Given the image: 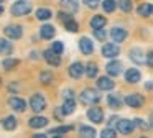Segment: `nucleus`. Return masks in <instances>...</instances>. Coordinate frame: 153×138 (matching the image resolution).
<instances>
[{
    "label": "nucleus",
    "instance_id": "f257e3e1",
    "mask_svg": "<svg viewBox=\"0 0 153 138\" xmlns=\"http://www.w3.org/2000/svg\"><path fill=\"white\" fill-rule=\"evenodd\" d=\"M13 16H25L31 12V3L28 0H17L10 8Z\"/></svg>",
    "mask_w": 153,
    "mask_h": 138
},
{
    "label": "nucleus",
    "instance_id": "f03ea898",
    "mask_svg": "<svg viewBox=\"0 0 153 138\" xmlns=\"http://www.w3.org/2000/svg\"><path fill=\"white\" fill-rule=\"evenodd\" d=\"M79 100L82 102V104L86 105H91V104H97V102L100 100V94L99 91H96V89H84L82 92L79 94Z\"/></svg>",
    "mask_w": 153,
    "mask_h": 138
},
{
    "label": "nucleus",
    "instance_id": "7ed1b4c3",
    "mask_svg": "<svg viewBox=\"0 0 153 138\" xmlns=\"http://www.w3.org/2000/svg\"><path fill=\"white\" fill-rule=\"evenodd\" d=\"M30 107L35 114H40V112H43L45 107H46V100H45V97L41 94H35V95H31V99H30Z\"/></svg>",
    "mask_w": 153,
    "mask_h": 138
},
{
    "label": "nucleus",
    "instance_id": "20e7f679",
    "mask_svg": "<svg viewBox=\"0 0 153 138\" xmlns=\"http://www.w3.org/2000/svg\"><path fill=\"white\" fill-rule=\"evenodd\" d=\"M109 36L114 39V43H123L128 38V31H127L125 28H122V26H114V28L110 30Z\"/></svg>",
    "mask_w": 153,
    "mask_h": 138
},
{
    "label": "nucleus",
    "instance_id": "39448f33",
    "mask_svg": "<svg viewBox=\"0 0 153 138\" xmlns=\"http://www.w3.org/2000/svg\"><path fill=\"white\" fill-rule=\"evenodd\" d=\"M4 35L8 39H20L22 35H23V28L20 25H8V26H5Z\"/></svg>",
    "mask_w": 153,
    "mask_h": 138
},
{
    "label": "nucleus",
    "instance_id": "423d86ee",
    "mask_svg": "<svg viewBox=\"0 0 153 138\" xmlns=\"http://www.w3.org/2000/svg\"><path fill=\"white\" fill-rule=\"evenodd\" d=\"M123 102L132 108H140V107H143V104H145V99H143V95H140V94H128L125 99H123Z\"/></svg>",
    "mask_w": 153,
    "mask_h": 138
},
{
    "label": "nucleus",
    "instance_id": "0eeeda50",
    "mask_svg": "<svg viewBox=\"0 0 153 138\" xmlns=\"http://www.w3.org/2000/svg\"><path fill=\"white\" fill-rule=\"evenodd\" d=\"M100 53H102L104 58H115V56H119L120 48L117 43H105L100 49Z\"/></svg>",
    "mask_w": 153,
    "mask_h": 138
},
{
    "label": "nucleus",
    "instance_id": "6e6552de",
    "mask_svg": "<svg viewBox=\"0 0 153 138\" xmlns=\"http://www.w3.org/2000/svg\"><path fill=\"white\" fill-rule=\"evenodd\" d=\"M117 131L122 135H130L133 130H135V123H133L132 120H127V118H122V120H119V123H117Z\"/></svg>",
    "mask_w": 153,
    "mask_h": 138
},
{
    "label": "nucleus",
    "instance_id": "1a4fd4ad",
    "mask_svg": "<svg viewBox=\"0 0 153 138\" xmlns=\"http://www.w3.org/2000/svg\"><path fill=\"white\" fill-rule=\"evenodd\" d=\"M128 58L132 59L135 64H146V56L142 51V48H132L128 53Z\"/></svg>",
    "mask_w": 153,
    "mask_h": 138
},
{
    "label": "nucleus",
    "instance_id": "9d476101",
    "mask_svg": "<svg viewBox=\"0 0 153 138\" xmlns=\"http://www.w3.org/2000/svg\"><path fill=\"white\" fill-rule=\"evenodd\" d=\"M105 71L109 76H112V77H115V76H120L123 71V64L120 61H109L105 66Z\"/></svg>",
    "mask_w": 153,
    "mask_h": 138
},
{
    "label": "nucleus",
    "instance_id": "9b49d317",
    "mask_svg": "<svg viewBox=\"0 0 153 138\" xmlns=\"http://www.w3.org/2000/svg\"><path fill=\"white\" fill-rule=\"evenodd\" d=\"M87 118H89L92 123H100V122L104 120V112H102V108H99V107H91L89 110H87Z\"/></svg>",
    "mask_w": 153,
    "mask_h": 138
},
{
    "label": "nucleus",
    "instance_id": "f8f14e48",
    "mask_svg": "<svg viewBox=\"0 0 153 138\" xmlns=\"http://www.w3.org/2000/svg\"><path fill=\"white\" fill-rule=\"evenodd\" d=\"M79 49H81V53H82V54H86V56L92 54V53H94V43H92V39L82 36V38L79 39Z\"/></svg>",
    "mask_w": 153,
    "mask_h": 138
},
{
    "label": "nucleus",
    "instance_id": "ddd939ff",
    "mask_svg": "<svg viewBox=\"0 0 153 138\" xmlns=\"http://www.w3.org/2000/svg\"><path fill=\"white\" fill-rule=\"evenodd\" d=\"M123 77H125V81L128 82V84H137V82L142 79V72H140L138 69H135V68H130V69L125 71Z\"/></svg>",
    "mask_w": 153,
    "mask_h": 138
},
{
    "label": "nucleus",
    "instance_id": "4468645a",
    "mask_svg": "<svg viewBox=\"0 0 153 138\" xmlns=\"http://www.w3.org/2000/svg\"><path fill=\"white\" fill-rule=\"evenodd\" d=\"M61 7L68 13H77L79 12V0H61Z\"/></svg>",
    "mask_w": 153,
    "mask_h": 138
},
{
    "label": "nucleus",
    "instance_id": "2eb2a0df",
    "mask_svg": "<svg viewBox=\"0 0 153 138\" xmlns=\"http://www.w3.org/2000/svg\"><path fill=\"white\" fill-rule=\"evenodd\" d=\"M45 59H46V62L48 64H51V66H59L61 64V58H59V54H58V53H54L53 49H46V51H45Z\"/></svg>",
    "mask_w": 153,
    "mask_h": 138
},
{
    "label": "nucleus",
    "instance_id": "dca6fc26",
    "mask_svg": "<svg viewBox=\"0 0 153 138\" xmlns=\"http://www.w3.org/2000/svg\"><path fill=\"white\" fill-rule=\"evenodd\" d=\"M97 87H99V91H112L115 87V84L109 76H104V77L97 79Z\"/></svg>",
    "mask_w": 153,
    "mask_h": 138
},
{
    "label": "nucleus",
    "instance_id": "f3484780",
    "mask_svg": "<svg viewBox=\"0 0 153 138\" xmlns=\"http://www.w3.org/2000/svg\"><path fill=\"white\" fill-rule=\"evenodd\" d=\"M137 13H138L140 16H143V18H148V16L153 15V3H140L138 7H137Z\"/></svg>",
    "mask_w": 153,
    "mask_h": 138
},
{
    "label": "nucleus",
    "instance_id": "a211bd4d",
    "mask_svg": "<svg viewBox=\"0 0 153 138\" xmlns=\"http://www.w3.org/2000/svg\"><path fill=\"white\" fill-rule=\"evenodd\" d=\"M77 133H79V138H96V128L89 125H81L77 128Z\"/></svg>",
    "mask_w": 153,
    "mask_h": 138
},
{
    "label": "nucleus",
    "instance_id": "6ab92c4d",
    "mask_svg": "<svg viewBox=\"0 0 153 138\" xmlns=\"http://www.w3.org/2000/svg\"><path fill=\"white\" fill-rule=\"evenodd\" d=\"M84 72H86V69H84V66L81 64V62H73V64L69 66V76L73 79H79Z\"/></svg>",
    "mask_w": 153,
    "mask_h": 138
},
{
    "label": "nucleus",
    "instance_id": "aec40b11",
    "mask_svg": "<svg viewBox=\"0 0 153 138\" xmlns=\"http://www.w3.org/2000/svg\"><path fill=\"white\" fill-rule=\"evenodd\" d=\"M8 105H10L15 112H25V108H27V102L20 97H12L10 100H8Z\"/></svg>",
    "mask_w": 153,
    "mask_h": 138
},
{
    "label": "nucleus",
    "instance_id": "412c9836",
    "mask_svg": "<svg viewBox=\"0 0 153 138\" xmlns=\"http://www.w3.org/2000/svg\"><path fill=\"white\" fill-rule=\"evenodd\" d=\"M28 125H30V128H43L48 125V118L36 115V117H31L30 120H28Z\"/></svg>",
    "mask_w": 153,
    "mask_h": 138
},
{
    "label": "nucleus",
    "instance_id": "4be33fe9",
    "mask_svg": "<svg viewBox=\"0 0 153 138\" xmlns=\"http://www.w3.org/2000/svg\"><path fill=\"white\" fill-rule=\"evenodd\" d=\"M105 23H107L105 16H102V15H94L92 18H91L89 25H91V28H92V30H99V28H104V26H105Z\"/></svg>",
    "mask_w": 153,
    "mask_h": 138
},
{
    "label": "nucleus",
    "instance_id": "5701e85b",
    "mask_svg": "<svg viewBox=\"0 0 153 138\" xmlns=\"http://www.w3.org/2000/svg\"><path fill=\"white\" fill-rule=\"evenodd\" d=\"M61 110H63V115H71L76 110V100L74 99H64V104L61 107Z\"/></svg>",
    "mask_w": 153,
    "mask_h": 138
},
{
    "label": "nucleus",
    "instance_id": "b1692460",
    "mask_svg": "<svg viewBox=\"0 0 153 138\" xmlns=\"http://www.w3.org/2000/svg\"><path fill=\"white\" fill-rule=\"evenodd\" d=\"M17 125H18V122H17V118H15L13 115H10V117H5L4 120H2V127H4L7 131L15 130V128H17Z\"/></svg>",
    "mask_w": 153,
    "mask_h": 138
},
{
    "label": "nucleus",
    "instance_id": "393cba45",
    "mask_svg": "<svg viewBox=\"0 0 153 138\" xmlns=\"http://www.w3.org/2000/svg\"><path fill=\"white\" fill-rule=\"evenodd\" d=\"M54 33H56V30H54L53 25H43L40 30V35L43 39H51L54 36Z\"/></svg>",
    "mask_w": 153,
    "mask_h": 138
},
{
    "label": "nucleus",
    "instance_id": "a878e982",
    "mask_svg": "<svg viewBox=\"0 0 153 138\" xmlns=\"http://www.w3.org/2000/svg\"><path fill=\"white\" fill-rule=\"evenodd\" d=\"M122 99L117 97V95H109L107 97V105H109L110 108H114V110H119L120 107H122Z\"/></svg>",
    "mask_w": 153,
    "mask_h": 138
},
{
    "label": "nucleus",
    "instance_id": "bb28decb",
    "mask_svg": "<svg viewBox=\"0 0 153 138\" xmlns=\"http://www.w3.org/2000/svg\"><path fill=\"white\" fill-rule=\"evenodd\" d=\"M12 51H13V46H12V43L8 41V39L0 38V54H10Z\"/></svg>",
    "mask_w": 153,
    "mask_h": 138
},
{
    "label": "nucleus",
    "instance_id": "cd10ccee",
    "mask_svg": "<svg viewBox=\"0 0 153 138\" xmlns=\"http://www.w3.org/2000/svg\"><path fill=\"white\" fill-rule=\"evenodd\" d=\"M117 8V2L115 0H104L102 2V10L105 13H112Z\"/></svg>",
    "mask_w": 153,
    "mask_h": 138
},
{
    "label": "nucleus",
    "instance_id": "c85d7f7f",
    "mask_svg": "<svg viewBox=\"0 0 153 138\" xmlns=\"http://www.w3.org/2000/svg\"><path fill=\"white\" fill-rule=\"evenodd\" d=\"M63 25H64V28L68 30V31H73V33H76L77 30H79V25H77V22L74 18H71V20H66V22H63Z\"/></svg>",
    "mask_w": 153,
    "mask_h": 138
},
{
    "label": "nucleus",
    "instance_id": "c756f323",
    "mask_svg": "<svg viewBox=\"0 0 153 138\" xmlns=\"http://www.w3.org/2000/svg\"><path fill=\"white\" fill-rule=\"evenodd\" d=\"M36 18L40 22H45V20H50L51 18V12L48 8H38L36 10Z\"/></svg>",
    "mask_w": 153,
    "mask_h": 138
},
{
    "label": "nucleus",
    "instance_id": "7c9ffc66",
    "mask_svg": "<svg viewBox=\"0 0 153 138\" xmlns=\"http://www.w3.org/2000/svg\"><path fill=\"white\" fill-rule=\"evenodd\" d=\"M119 8L122 10L123 13H130L133 8L132 5V0H119Z\"/></svg>",
    "mask_w": 153,
    "mask_h": 138
},
{
    "label": "nucleus",
    "instance_id": "2f4dec72",
    "mask_svg": "<svg viewBox=\"0 0 153 138\" xmlns=\"http://www.w3.org/2000/svg\"><path fill=\"white\" fill-rule=\"evenodd\" d=\"M97 71H99V68H97V64H94V62H89V64L86 66V74L87 77H96L97 76Z\"/></svg>",
    "mask_w": 153,
    "mask_h": 138
},
{
    "label": "nucleus",
    "instance_id": "473e14b6",
    "mask_svg": "<svg viewBox=\"0 0 153 138\" xmlns=\"http://www.w3.org/2000/svg\"><path fill=\"white\" fill-rule=\"evenodd\" d=\"M18 64V59H12V58H7L5 61H2V66H4V69L5 71H10V69H13L15 66Z\"/></svg>",
    "mask_w": 153,
    "mask_h": 138
},
{
    "label": "nucleus",
    "instance_id": "72a5a7b5",
    "mask_svg": "<svg viewBox=\"0 0 153 138\" xmlns=\"http://www.w3.org/2000/svg\"><path fill=\"white\" fill-rule=\"evenodd\" d=\"M51 81H53V74H51L50 71H43L40 74V82L41 84H50Z\"/></svg>",
    "mask_w": 153,
    "mask_h": 138
},
{
    "label": "nucleus",
    "instance_id": "f704fd0d",
    "mask_svg": "<svg viewBox=\"0 0 153 138\" xmlns=\"http://www.w3.org/2000/svg\"><path fill=\"white\" fill-rule=\"evenodd\" d=\"M100 138H117V133L114 128H105V130H102V133H100Z\"/></svg>",
    "mask_w": 153,
    "mask_h": 138
},
{
    "label": "nucleus",
    "instance_id": "c9c22d12",
    "mask_svg": "<svg viewBox=\"0 0 153 138\" xmlns=\"http://www.w3.org/2000/svg\"><path fill=\"white\" fill-rule=\"evenodd\" d=\"M94 36H96V39H99V41H104V39L107 38V31L104 28L94 30Z\"/></svg>",
    "mask_w": 153,
    "mask_h": 138
},
{
    "label": "nucleus",
    "instance_id": "e433bc0d",
    "mask_svg": "<svg viewBox=\"0 0 153 138\" xmlns=\"http://www.w3.org/2000/svg\"><path fill=\"white\" fill-rule=\"evenodd\" d=\"M51 49H53L54 53H58V54H61V53L64 51V45L61 41H54L53 45H51Z\"/></svg>",
    "mask_w": 153,
    "mask_h": 138
},
{
    "label": "nucleus",
    "instance_id": "4c0bfd02",
    "mask_svg": "<svg viewBox=\"0 0 153 138\" xmlns=\"http://www.w3.org/2000/svg\"><path fill=\"white\" fill-rule=\"evenodd\" d=\"M71 125H66V127H59V128H53L51 130V133L53 135H59V133H66V131H71Z\"/></svg>",
    "mask_w": 153,
    "mask_h": 138
},
{
    "label": "nucleus",
    "instance_id": "58836bf2",
    "mask_svg": "<svg viewBox=\"0 0 153 138\" xmlns=\"http://www.w3.org/2000/svg\"><path fill=\"white\" fill-rule=\"evenodd\" d=\"M133 123H135V127L142 128V130H146V128H148V123H146V122H143L142 118H135V120H133Z\"/></svg>",
    "mask_w": 153,
    "mask_h": 138
},
{
    "label": "nucleus",
    "instance_id": "ea45409f",
    "mask_svg": "<svg viewBox=\"0 0 153 138\" xmlns=\"http://www.w3.org/2000/svg\"><path fill=\"white\" fill-rule=\"evenodd\" d=\"M82 2H84V5H87L89 8H96L100 3V0H82Z\"/></svg>",
    "mask_w": 153,
    "mask_h": 138
},
{
    "label": "nucleus",
    "instance_id": "a19ab883",
    "mask_svg": "<svg viewBox=\"0 0 153 138\" xmlns=\"http://www.w3.org/2000/svg\"><path fill=\"white\" fill-rule=\"evenodd\" d=\"M146 64H148L150 68H153V49L146 53Z\"/></svg>",
    "mask_w": 153,
    "mask_h": 138
},
{
    "label": "nucleus",
    "instance_id": "79ce46f5",
    "mask_svg": "<svg viewBox=\"0 0 153 138\" xmlns=\"http://www.w3.org/2000/svg\"><path fill=\"white\" fill-rule=\"evenodd\" d=\"M63 95H64V99H74L73 97V91H71V89H66V91L63 92Z\"/></svg>",
    "mask_w": 153,
    "mask_h": 138
},
{
    "label": "nucleus",
    "instance_id": "37998d69",
    "mask_svg": "<svg viewBox=\"0 0 153 138\" xmlns=\"http://www.w3.org/2000/svg\"><path fill=\"white\" fill-rule=\"evenodd\" d=\"M8 91H10V92H17L18 91V84H10V85H8Z\"/></svg>",
    "mask_w": 153,
    "mask_h": 138
},
{
    "label": "nucleus",
    "instance_id": "c03bdc74",
    "mask_svg": "<svg viewBox=\"0 0 153 138\" xmlns=\"http://www.w3.org/2000/svg\"><path fill=\"white\" fill-rule=\"evenodd\" d=\"M31 138H46V135H43V133H38V135H33Z\"/></svg>",
    "mask_w": 153,
    "mask_h": 138
},
{
    "label": "nucleus",
    "instance_id": "a18cd8bd",
    "mask_svg": "<svg viewBox=\"0 0 153 138\" xmlns=\"http://www.w3.org/2000/svg\"><path fill=\"white\" fill-rule=\"evenodd\" d=\"M145 89H148V91H150V89H153V84H152V82H146V84H145Z\"/></svg>",
    "mask_w": 153,
    "mask_h": 138
},
{
    "label": "nucleus",
    "instance_id": "49530a36",
    "mask_svg": "<svg viewBox=\"0 0 153 138\" xmlns=\"http://www.w3.org/2000/svg\"><path fill=\"white\" fill-rule=\"evenodd\" d=\"M150 125H152V127H153V114L150 115Z\"/></svg>",
    "mask_w": 153,
    "mask_h": 138
},
{
    "label": "nucleus",
    "instance_id": "de8ad7c7",
    "mask_svg": "<svg viewBox=\"0 0 153 138\" xmlns=\"http://www.w3.org/2000/svg\"><path fill=\"white\" fill-rule=\"evenodd\" d=\"M4 13V7H2V3H0V15Z\"/></svg>",
    "mask_w": 153,
    "mask_h": 138
},
{
    "label": "nucleus",
    "instance_id": "09e8293b",
    "mask_svg": "<svg viewBox=\"0 0 153 138\" xmlns=\"http://www.w3.org/2000/svg\"><path fill=\"white\" fill-rule=\"evenodd\" d=\"M53 138H61V137H58V135H54V137Z\"/></svg>",
    "mask_w": 153,
    "mask_h": 138
},
{
    "label": "nucleus",
    "instance_id": "8fccbe9b",
    "mask_svg": "<svg viewBox=\"0 0 153 138\" xmlns=\"http://www.w3.org/2000/svg\"><path fill=\"white\" fill-rule=\"evenodd\" d=\"M4 2H5V0H0V3H4Z\"/></svg>",
    "mask_w": 153,
    "mask_h": 138
},
{
    "label": "nucleus",
    "instance_id": "3c124183",
    "mask_svg": "<svg viewBox=\"0 0 153 138\" xmlns=\"http://www.w3.org/2000/svg\"><path fill=\"white\" fill-rule=\"evenodd\" d=\"M140 138H148V137H140Z\"/></svg>",
    "mask_w": 153,
    "mask_h": 138
},
{
    "label": "nucleus",
    "instance_id": "603ef678",
    "mask_svg": "<svg viewBox=\"0 0 153 138\" xmlns=\"http://www.w3.org/2000/svg\"><path fill=\"white\" fill-rule=\"evenodd\" d=\"M0 84H2V81H0Z\"/></svg>",
    "mask_w": 153,
    "mask_h": 138
}]
</instances>
